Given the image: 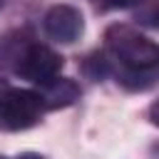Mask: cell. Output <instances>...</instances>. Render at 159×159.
Segmentation results:
<instances>
[{
  "label": "cell",
  "mask_w": 159,
  "mask_h": 159,
  "mask_svg": "<svg viewBox=\"0 0 159 159\" xmlns=\"http://www.w3.org/2000/svg\"><path fill=\"white\" fill-rule=\"evenodd\" d=\"M104 40H107V50L112 60H117L122 70H154L159 60L157 45L147 35L127 25H112Z\"/></svg>",
  "instance_id": "1"
},
{
  "label": "cell",
  "mask_w": 159,
  "mask_h": 159,
  "mask_svg": "<svg viewBox=\"0 0 159 159\" xmlns=\"http://www.w3.org/2000/svg\"><path fill=\"white\" fill-rule=\"evenodd\" d=\"M42 102L37 92L32 89H17L7 87L0 89V129L5 132H20L32 127L42 114Z\"/></svg>",
  "instance_id": "2"
},
{
  "label": "cell",
  "mask_w": 159,
  "mask_h": 159,
  "mask_svg": "<svg viewBox=\"0 0 159 159\" xmlns=\"http://www.w3.org/2000/svg\"><path fill=\"white\" fill-rule=\"evenodd\" d=\"M15 70H17L20 77H25V80H30V82H35V84H45L47 80H52V77L60 75V70H62V57H60L55 50L45 47V45H30V47L20 55Z\"/></svg>",
  "instance_id": "3"
},
{
  "label": "cell",
  "mask_w": 159,
  "mask_h": 159,
  "mask_svg": "<svg viewBox=\"0 0 159 159\" xmlns=\"http://www.w3.org/2000/svg\"><path fill=\"white\" fill-rule=\"evenodd\" d=\"M45 32L57 40V42H75L82 30H84V20H82V12L72 5H52L47 12H45Z\"/></svg>",
  "instance_id": "4"
},
{
  "label": "cell",
  "mask_w": 159,
  "mask_h": 159,
  "mask_svg": "<svg viewBox=\"0 0 159 159\" xmlns=\"http://www.w3.org/2000/svg\"><path fill=\"white\" fill-rule=\"evenodd\" d=\"M37 97L42 102V107L47 109H57V107H67L75 99H80V84L70 77H52L45 84H40Z\"/></svg>",
  "instance_id": "5"
},
{
  "label": "cell",
  "mask_w": 159,
  "mask_h": 159,
  "mask_svg": "<svg viewBox=\"0 0 159 159\" xmlns=\"http://www.w3.org/2000/svg\"><path fill=\"white\" fill-rule=\"evenodd\" d=\"M92 2L99 12H109V10H127V7L142 5L144 0H92Z\"/></svg>",
  "instance_id": "6"
},
{
  "label": "cell",
  "mask_w": 159,
  "mask_h": 159,
  "mask_svg": "<svg viewBox=\"0 0 159 159\" xmlns=\"http://www.w3.org/2000/svg\"><path fill=\"white\" fill-rule=\"evenodd\" d=\"M17 159H47V157H42V154H35V152H25V154H20Z\"/></svg>",
  "instance_id": "7"
},
{
  "label": "cell",
  "mask_w": 159,
  "mask_h": 159,
  "mask_svg": "<svg viewBox=\"0 0 159 159\" xmlns=\"http://www.w3.org/2000/svg\"><path fill=\"white\" fill-rule=\"evenodd\" d=\"M0 159H5V157H0Z\"/></svg>",
  "instance_id": "8"
}]
</instances>
